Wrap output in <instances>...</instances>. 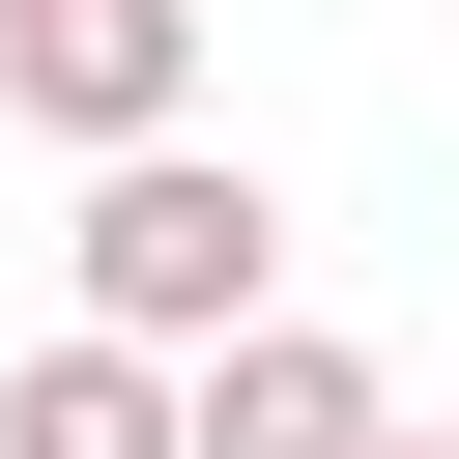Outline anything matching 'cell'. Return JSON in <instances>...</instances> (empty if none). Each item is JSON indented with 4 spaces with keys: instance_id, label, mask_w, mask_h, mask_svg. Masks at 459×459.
Segmentation results:
<instances>
[{
    "instance_id": "6da1fadb",
    "label": "cell",
    "mask_w": 459,
    "mask_h": 459,
    "mask_svg": "<svg viewBox=\"0 0 459 459\" xmlns=\"http://www.w3.org/2000/svg\"><path fill=\"white\" fill-rule=\"evenodd\" d=\"M86 316L201 373L230 316H287V201H258V172L201 143V115H172V143H86Z\"/></svg>"
},
{
    "instance_id": "7a4b0ae2",
    "label": "cell",
    "mask_w": 459,
    "mask_h": 459,
    "mask_svg": "<svg viewBox=\"0 0 459 459\" xmlns=\"http://www.w3.org/2000/svg\"><path fill=\"white\" fill-rule=\"evenodd\" d=\"M0 115L29 143H172L201 115V0H0Z\"/></svg>"
},
{
    "instance_id": "3957f363",
    "label": "cell",
    "mask_w": 459,
    "mask_h": 459,
    "mask_svg": "<svg viewBox=\"0 0 459 459\" xmlns=\"http://www.w3.org/2000/svg\"><path fill=\"white\" fill-rule=\"evenodd\" d=\"M172 459H402V402H373V344H316V316H230V344L172 373Z\"/></svg>"
},
{
    "instance_id": "277c9868",
    "label": "cell",
    "mask_w": 459,
    "mask_h": 459,
    "mask_svg": "<svg viewBox=\"0 0 459 459\" xmlns=\"http://www.w3.org/2000/svg\"><path fill=\"white\" fill-rule=\"evenodd\" d=\"M0 459H172V344H115V316H57V344L0 373Z\"/></svg>"
}]
</instances>
